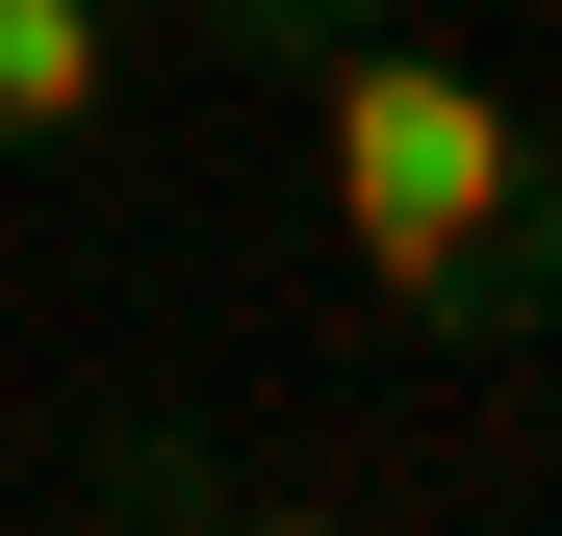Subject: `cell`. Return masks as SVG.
Returning <instances> with one entry per match:
<instances>
[{"instance_id":"1","label":"cell","mask_w":562,"mask_h":536,"mask_svg":"<svg viewBox=\"0 0 562 536\" xmlns=\"http://www.w3.org/2000/svg\"><path fill=\"white\" fill-rule=\"evenodd\" d=\"M307 103H333V230H358V282H384L435 357H537L562 332V153L512 77H460L409 26H358L307 52Z\"/></svg>"},{"instance_id":"2","label":"cell","mask_w":562,"mask_h":536,"mask_svg":"<svg viewBox=\"0 0 562 536\" xmlns=\"http://www.w3.org/2000/svg\"><path fill=\"white\" fill-rule=\"evenodd\" d=\"M103 536H333V511L231 486V434H205V409H103Z\"/></svg>"},{"instance_id":"3","label":"cell","mask_w":562,"mask_h":536,"mask_svg":"<svg viewBox=\"0 0 562 536\" xmlns=\"http://www.w3.org/2000/svg\"><path fill=\"white\" fill-rule=\"evenodd\" d=\"M128 103V0H0V153H77Z\"/></svg>"},{"instance_id":"4","label":"cell","mask_w":562,"mask_h":536,"mask_svg":"<svg viewBox=\"0 0 562 536\" xmlns=\"http://www.w3.org/2000/svg\"><path fill=\"white\" fill-rule=\"evenodd\" d=\"M384 0H205V52H256V77H307V52H358Z\"/></svg>"}]
</instances>
